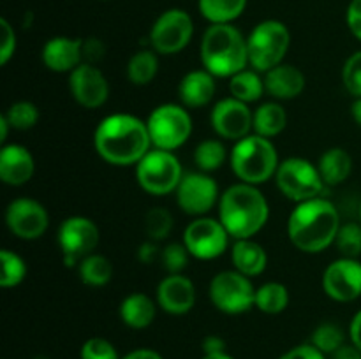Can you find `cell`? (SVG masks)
<instances>
[{
    "instance_id": "cell-1",
    "label": "cell",
    "mask_w": 361,
    "mask_h": 359,
    "mask_svg": "<svg viewBox=\"0 0 361 359\" xmlns=\"http://www.w3.org/2000/svg\"><path fill=\"white\" fill-rule=\"evenodd\" d=\"M94 146L99 157L113 165H136L150 151L147 122L134 115L115 113L102 120L94 132Z\"/></svg>"
},
{
    "instance_id": "cell-2",
    "label": "cell",
    "mask_w": 361,
    "mask_h": 359,
    "mask_svg": "<svg viewBox=\"0 0 361 359\" xmlns=\"http://www.w3.org/2000/svg\"><path fill=\"white\" fill-rule=\"evenodd\" d=\"M341 217L337 208L323 197L298 203L288 220L289 239L305 253H319L334 245Z\"/></svg>"
},
{
    "instance_id": "cell-3",
    "label": "cell",
    "mask_w": 361,
    "mask_h": 359,
    "mask_svg": "<svg viewBox=\"0 0 361 359\" xmlns=\"http://www.w3.org/2000/svg\"><path fill=\"white\" fill-rule=\"evenodd\" d=\"M270 206L256 185L236 183L221 194L219 220L235 239L252 238L267 225Z\"/></svg>"
},
{
    "instance_id": "cell-4",
    "label": "cell",
    "mask_w": 361,
    "mask_h": 359,
    "mask_svg": "<svg viewBox=\"0 0 361 359\" xmlns=\"http://www.w3.org/2000/svg\"><path fill=\"white\" fill-rule=\"evenodd\" d=\"M201 62L215 77H233L249 63L247 39L231 23L210 25L201 39Z\"/></svg>"
},
{
    "instance_id": "cell-5",
    "label": "cell",
    "mask_w": 361,
    "mask_h": 359,
    "mask_svg": "<svg viewBox=\"0 0 361 359\" xmlns=\"http://www.w3.org/2000/svg\"><path fill=\"white\" fill-rule=\"evenodd\" d=\"M231 168L243 183L261 185L279 169V155L274 143L268 137L249 134L243 139L236 141L231 150Z\"/></svg>"
},
{
    "instance_id": "cell-6",
    "label": "cell",
    "mask_w": 361,
    "mask_h": 359,
    "mask_svg": "<svg viewBox=\"0 0 361 359\" xmlns=\"http://www.w3.org/2000/svg\"><path fill=\"white\" fill-rule=\"evenodd\" d=\"M289 44H291V34L282 21H261L247 37L249 63L257 73H268L274 67L281 65Z\"/></svg>"
},
{
    "instance_id": "cell-7",
    "label": "cell",
    "mask_w": 361,
    "mask_h": 359,
    "mask_svg": "<svg viewBox=\"0 0 361 359\" xmlns=\"http://www.w3.org/2000/svg\"><path fill=\"white\" fill-rule=\"evenodd\" d=\"M182 178V165L173 151L154 148L136 164L137 183L145 192L152 196H166L175 192Z\"/></svg>"
},
{
    "instance_id": "cell-8",
    "label": "cell",
    "mask_w": 361,
    "mask_h": 359,
    "mask_svg": "<svg viewBox=\"0 0 361 359\" xmlns=\"http://www.w3.org/2000/svg\"><path fill=\"white\" fill-rule=\"evenodd\" d=\"M275 183H277L279 190L295 203L316 199L326 185L319 168L300 157L286 158L279 164L277 172H275Z\"/></svg>"
},
{
    "instance_id": "cell-9",
    "label": "cell",
    "mask_w": 361,
    "mask_h": 359,
    "mask_svg": "<svg viewBox=\"0 0 361 359\" xmlns=\"http://www.w3.org/2000/svg\"><path fill=\"white\" fill-rule=\"evenodd\" d=\"M147 125L152 144L159 150H176L192 134V118L180 104L157 106L148 116Z\"/></svg>"
},
{
    "instance_id": "cell-10",
    "label": "cell",
    "mask_w": 361,
    "mask_h": 359,
    "mask_svg": "<svg viewBox=\"0 0 361 359\" xmlns=\"http://www.w3.org/2000/svg\"><path fill=\"white\" fill-rule=\"evenodd\" d=\"M212 303L229 315L245 313L256 305V289L249 277L236 270L221 271L210 282L208 289Z\"/></svg>"
},
{
    "instance_id": "cell-11",
    "label": "cell",
    "mask_w": 361,
    "mask_h": 359,
    "mask_svg": "<svg viewBox=\"0 0 361 359\" xmlns=\"http://www.w3.org/2000/svg\"><path fill=\"white\" fill-rule=\"evenodd\" d=\"M194 35V21L183 9L164 11L152 25L148 39L154 51L161 55H175L182 51Z\"/></svg>"
},
{
    "instance_id": "cell-12",
    "label": "cell",
    "mask_w": 361,
    "mask_h": 359,
    "mask_svg": "<svg viewBox=\"0 0 361 359\" xmlns=\"http://www.w3.org/2000/svg\"><path fill=\"white\" fill-rule=\"evenodd\" d=\"M99 239L101 232L90 218L80 215L66 218L59 227V243L66 266H78L83 257L94 253Z\"/></svg>"
},
{
    "instance_id": "cell-13",
    "label": "cell",
    "mask_w": 361,
    "mask_h": 359,
    "mask_svg": "<svg viewBox=\"0 0 361 359\" xmlns=\"http://www.w3.org/2000/svg\"><path fill=\"white\" fill-rule=\"evenodd\" d=\"M229 232L221 220L210 217H197L190 222L183 234V245L196 259H217L229 245Z\"/></svg>"
},
{
    "instance_id": "cell-14",
    "label": "cell",
    "mask_w": 361,
    "mask_h": 359,
    "mask_svg": "<svg viewBox=\"0 0 361 359\" xmlns=\"http://www.w3.org/2000/svg\"><path fill=\"white\" fill-rule=\"evenodd\" d=\"M180 210L194 217L207 215L221 199L219 185L208 172H187L175 190Z\"/></svg>"
},
{
    "instance_id": "cell-15",
    "label": "cell",
    "mask_w": 361,
    "mask_h": 359,
    "mask_svg": "<svg viewBox=\"0 0 361 359\" xmlns=\"http://www.w3.org/2000/svg\"><path fill=\"white\" fill-rule=\"evenodd\" d=\"M6 224L14 236L30 241L44 234L49 225V217L46 208L39 201L30 197H18L7 206Z\"/></svg>"
},
{
    "instance_id": "cell-16",
    "label": "cell",
    "mask_w": 361,
    "mask_h": 359,
    "mask_svg": "<svg viewBox=\"0 0 361 359\" xmlns=\"http://www.w3.org/2000/svg\"><path fill=\"white\" fill-rule=\"evenodd\" d=\"M210 122L215 132L221 137L240 141L249 136L250 130H252L254 113L250 111L245 102L235 97H228L214 106Z\"/></svg>"
},
{
    "instance_id": "cell-17",
    "label": "cell",
    "mask_w": 361,
    "mask_h": 359,
    "mask_svg": "<svg viewBox=\"0 0 361 359\" xmlns=\"http://www.w3.org/2000/svg\"><path fill=\"white\" fill-rule=\"evenodd\" d=\"M323 289L331 299L338 303L355 301L361 296V263L358 259L334 260L324 270Z\"/></svg>"
},
{
    "instance_id": "cell-18",
    "label": "cell",
    "mask_w": 361,
    "mask_h": 359,
    "mask_svg": "<svg viewBox=\"0 0 361 359\" xmlns=\"http://www.w3.org/2000/svg\"><path fill=\"white\" fill-rule=\"evenodd\" d=\"M69 90L78 104L95 109L108 101L109 84L97 67L83 62L69 74Z\"/></svg>"
},
{
    "instance_id": "cell-19",
    "label": "cell",
    "mask_w": 361,
    "mask_h": 359,
    "mask_svg": "<svg viewBox=\"0 0 361 359\" xmlns=\"http://www.w3.org/2000/svg\"><path fill=\"white\" fill-rule=\"evenodd\" d=\"M196 303V287L192 280L178 275H168L157 287V305L173 315L190 312Z\"/></svg>"
},
{
    "instance_id": "cell-20",
    "label": "cell",
    "mask_w": 361,
    "mask_h": 359,
    "mask_svg": "<svg viewBox=\"0 0 361 359\" xmlns=\"http://www.w3.org/2000/svg\"><path fill=\"white\" fill-rule=\"evenodd\" d=\"M42 62L53 73H73L83 63V41L53 37L42 48Z\"/></svg>"
},
{
    "instance_id": "cell-21",
    "label": "cell",
    "mask_w": 361,
    "mask_h": 359,
    "mask_svg": "<svg viewBox=\"0 0 361 359\" xmlns=\"http://www.w3.org/2000/svg\"><path fill=\"white\" fill-rule=\"evenodd\" d=\"M35 162L30 150L21 144H6L0 151V178L6 185L21 187L34 176Z\"/></svg>"
},
{
    "instance_id": "cell-22",
    "label": "cell",
    "mask_w": 361,
    "mask_h": 359,
    "mask_svg": "<svg viewBox=\"0 0 361 359\" xmlns=\"http://www.w3.org/2000/svg\"><path fill=\"white\" fill-rule=\"evenodd\" d=\"M264 88L277 101H289L298 97L305 88V76L302 70L289 63L274 67L264 76Z\"/></svg>"
},
{
    "instance_id": "cell-23",
    "label": "cell",
    "mask_w": 361,
    "mask_h": 359,
    "mask_svg": "<svg viewBox=\"0 0 361 359\" xmlns=\"http://www.w3.org/2000/svg\"><path fill=\"white\" fill-rule=\"evenodd\" d=\"M180 101L187 108H203L215 95V76L207 69L190 70L178 84Z\"/></svg>"
},
{
    "instance_id": "cell-24",
    "label": "cell",
    "mask_w": 361,
    "mask_h": 359,
    "mask_svg": "<svg viewBox=\"0 0 361 359\" xmlns=\"http://www.w3.org/2000/svg\"><path fill=\"white\" fill-rule=\"evenodd\" d=\"M231 260L236 271L252 278L267 270L268 256L263 246L259 243L252 241L250 238L236 239L231 250Z\"/></svg>"
},
{
    "instance_id": "cell-25",
    "label": "cell",
    "mask_w": 361,
    "mask_h": 359,
    "mask_svg": "<svg viewBox=\"0 0 361 359\" xmlns=\"http://www.w3.org/2000/svg\"><path fill=\"white\" fill-rule=\"evenodd\" d=\"M155 303L150 296L143 292H134L129 294L120 303V319L126 326L133 329H145L155 320Z\"/></svg>"
},
{
    "instance_id": "cell-26",
    "label": "cell",
    "mask_w": 361,
    "mask_h": 359,
    "mask_svg": "<svg viewBox=\"0 0 361 359\" xmlns=\"http://www.w3.org/2000/svg\"><path fill=\"white\" fill-rule=\"evenodd\" d=\"M321 176L326 185H341L353 171V158L344 148H330L319 158Z\"/></svg>"
},
{
    "instance_id": "cell-27",
    "label": "cell",
    "mask_w": 361,
    "mask_h": 359,
    "mask_svg": "<svg viewBox=\"0 0 361 359\" xmlns=\"http://www.w3.org/2000/svg\"><path fill=\"white\" fill-rule=\"evenodd\" d=\"M288 115L279 102H264L254 111V134L263 137H275L286 129Z\"/></svg>"
},
{
    "instance_id": "cell-28",
    "label": "cell",
    "mask_w": 361,
    "mask_h": 359,
    "mask_svg": "<svg viewBox=\"0 0 361 359\" xmlns=\"http://www.w3.org/2000/svg\"><path fill=\"white\" fill-rule=\"evenodd\" d=\"M78 273H80L83 284L90 285V287H102L111 280L113 264L108 257L101 256V253H90L78 264Z\"/></svg>"
},
{
    "instance_id": "cell-29",
    "label": "cell",
    "mask_w": 361,
    "mask_h": 359,
    "mask_svg": "<svg viewBox=\"0 0 361 359\" xmlns=\"http://www.w3.org/2000/svg\"><path fill=\"white\" fill-rule=\"evenodd\" d=\"M200 13L212 25L231 23L242 16L247 7V0H200Z\"/></svg>"
},
{
    "instance_id": "cell-30",
    "label": "cell",
    "mask_w": 361,
    "mask_h": 359,
    "mask_svg": "<svg viewBox=\"0 0 361 359\" xmlns=\"http://www.w3.org/2000/svg\"><path fill=\"white\" fill-rule=\"evenodd\" d=\"M229 92H231V97L238 99V101L245 102H256L263 97V94L267 92L264 88V80H261L257 70H247L243 69L242 73L235 74L233 77H229Z\"/></svg>"
},
{
    "instance_id": "cell-31",
    "label": "cell",
    "mask_w": 361,
    "mask_h": 359,
    "mask_svg": "<svg viewBox=\"0 0 361 359\" xmlns=\"http://www.w3.org/2000/svg\"><path fill=\"white\" fill-rule=\"evenodd\" d=\"M159 70V58L154 49H141L130 56L127 63V76L137 87L152 83L154 77L157 76Z\"/></svg>"
},
{
    "instance_id": "cell-32",
    "label": "cell",
    "mask_w": 361,
    "mask_h": 359,
    "mask_svg": "<svg viewBox=\"0 0 361 359\" xmlns=\"http://www.w3.org/2000/svg\"><path fill=\"white\" fill-rule=\"evenodd\" d=\"M289 305L288 287L279 282H268L256 289V306L263 313L277 315L284 312Z\"/></svg>"
},
{
    "instance_id": "cell-33",
    "label": "cell",
    "mask_w": 361,
    "mask_h": 359,
    "mask_svg": "<svg viewBox=\"0 0 361 359\" xmlns=\"http://www.w3.org/2000/svg\"><path fill=\"white\" fill-rule=\"evenodd\" d=\"M228 158V151L222 141L219 139H204L194 150V162L203 172H214L222 168V164Z\"/></svg>"
},
{
    "instance_id": "cell-34",
    "label": "cell",
    "mask_w": 361,
    "mask_h": 359,
    "mask_svg": "<svg viewBox=\"0 0 361 359\" xmlns=\"http://www.w3.org/2000/svg\"><path fill=\"white\" fill-rule=\"evenodd\" d=\"M27 277V264L18 253L4 248L0 252V285L6 289L16 287Z\"/></svg>"
},
{
    "instance_id": "cell-35",
    "label": "cell",
    "mask_w": 361,
    "mask_h": 359,
    "mask_svg": "<svg viewBox=\"0 0 361 359\" xmlns=\"http://www.w3.org/2000/svg\"><path fill=\"white\" fill-rule=\"evenodd\" d=\"M344 331L331 322H324L321 326H317L314 329L312 338H310V344L316 348H319L324 355L334 354L335 351H338L344 345Z\"/></svg>"
},
{
    "instance_id": "cell-36",
    "label": "cell",
    "mask_w": 361,
    "mask_h": 359,
    "mask_svg": "<svg viewBox=\"0 0 361 359\" xmlns=\"http://www.w3.org/2000/svg\"><path fill=\"white\" fill-rule=\"evenodd\" d=\"M335 245H337L342 257L358 259L361 256V224L349 222V224L341 225Z\"/></svg>"
},
{
    "instance_id": "cell-37",
    "label": "cell",
    "mask_w": 361,
    "mask_h": 359,
    "mask_svg": "<svg viewBox=\"0 0 361 359\" xmlns=\"http://www.w3.org/2000/svg\"><path fill=\"white\" fill-rule=\"evenodd\" d=\"M173 215L166 208H152L145 217V232L152 241H161L171 232Z\"/></svg>"
},
{
    "instance_id": "cell-38",
    "label": "cell",
    "mask_w": 361,
    "mask_h": 359,
    "mask_svg": "<svg viewBox=\"0 0 361 359\" xmlns=\"http://www.w3.org/2000/svg\"><path fill=\"white\" fill-rule=\"evenodd\" d=\"M4 116L7 118L9 122L11 129H16V130H28L39 122V109L35 108L32 102L27 101H20V102H14Z\"/></svg>"
},
{
    "instance_id": "cell-39",
    "label": "cell",
    "mask_w": 361,
    "mask_h": 359,
    "mask_svg": "<svg viewBox=\"0 0 361 359\" xmlns=\"http://www.w3.org/2000/svg\"><path fill=\"white\" fill-rule=\"evenodd\" d=\"M189 257L190 253L183 243H169V245H166L161 252L162 267H164L169 275H178L187 267Z\"/></svg>"
},
{
    "instance_id": "cell-40",
    "label": "cell",
    "mask_w": 361,
    "mask_h": 359,
    "mask_svg": "<svg viewBox=\"0 0 361 359\" xmlns=\"http://www.w3.org/2000/svg\"><path fill=\"white\" fill-rule=\"evenodd\" d=\"M81 359H120L115 345L106 338H88L80 351Z\"/></svg>"
},
{
    "instance_id": "cell-41",
    "label": "cell",
    "mask_w": 361,
    "mask_h": 359,
    "mask_svg": "<svg viewBox=\"0 0 361 359\" xmlns=\"http://www.w3.org/2000/svg\"><path fill=\"white\" fill-rule=\"evenodd\" d=\"M342 81L345 90L356 99L361 97V51L353 53L344 63L342 69Z\"/></svg>"
},
{
    "instance_id": "cell-42",
    "label": "cell",
    "mask_w": 361,
    "mask_h": 359,
    "mask_svg": "<svg viewBox=\"0 0 361 359\" xmlns=\"http://www.w3.org/2000/svg\"><path fill=\"white\" fill-rule=\"evenodd\" d=\"M0 28H2V46H0V63L6 65L14 55V49H16V34H14V28L11 27L9 21L6 18L0 20Z\"/></svg>"
},
{
    "instance_id": "cell-43",
    "label": "cell",
    "mask_w": 361,
    "mask_h": 359,
    "mask_svg": "<svg viewBox=\"0 0 361 359\" xmlns=\"http://www.w3.org/2000/svg\"><path fill=\"white\" fill-rule=\"evenodd\" d=\"M279 359H326V355H324L319 348L314 347L312 344H302L289 348V351L284 352Z\"/></svg>"
},
{
    "instance_id": "cell-44",
    "label": "cell",
    "mask_w": 361,
    "mask_h": 359,
    "mask_svg": "<svg viewBox=\"0 0 361 359\" xmlns=\"http://www.w3.org/2000/svg\"><path fill=\"white\" fill-rule=\"evenodd\" d=\"M104 53L106 48L99 39L90 37V39H85L83 41V60L85 63H92L94 65L95 62L104 58Z\"/></svg>"
},
{
    "instance_id": "cell-45",
    "label": "cell",
    "mask_w": 361,
    "mask_h": 359,
    "mask_svg": "<svg viewBox=\"0 0 361 359\" xmlns=\"http://www.w3.org/2000/svg\"><path fill=\"white\" fill-rule=\"evenodd\" d=\"M345 21L351 34L361 41V0H351L345 13Z\"/></svg>"
},
{
    "instance_id": "cell-46",
    "label": "cell",
    "mask_w": 361,
    "mask_h": 359,
    "mask_svg": "<svg viewBox=\"0 0 361 359\" xmlns=\"http://www.w3.org/2000/svg\"><path fill=\"white\" fill-rule=\"evenodd\" d=\"M161 252L162 248H159L157 241H145L143 245H140L137 248V259L141 260L143 264H152L154 260L161 259Z\"/></svg>"
},
{
    "instance_id": "cell-47",
    "label": "cell",
    "mask_w": 361,
    "mask_h": 359,
    "mask_svg": "<svg viewBox=\"0 0 361 359\" xmlns=\"http://www.w3.org/2000/svg\"><path fill=\"white\" fill-rule=\"evenodd\" d=\"M201 347L204 354H221V352H226V341L217 334H208Z\"/></svg>"
},
{
    "instance_id": "cell-48",
    "label": "cell",
    "mask_w": 361,
    "mask_h": 359,
    "mask_svg": "<svg viewBox=\"0 0 361 359\" xmlns=\"http://www.w3.org/2000/svg\"><path fill=\"white\" fill-rule=\"evenodd\" d=\"M331 359H361V351L356 345H342L331 354Z\"/></svg>"
},
{
    "instance_id": "cell-49",
    "label": "cell",
    "mask_w": 361,
    "mask_h": 359,
    "mask_svg": "<svg viewBox=\"0 0 361 359\" xmlns=\"http://www.w3.org/2000/svg\"><path fill=\"white\" fill-rule=\"evenodd\" d=\"M349 336H351L353 345H356L361 351V310L353 317L351 326H349Z\"/></svg>"
},
{
    "instance_id": "cell-50",
    "label": "cell",
    "mask_w": 361,
    "mask_h": 359,
    "mask_svg": "<svg viewBox=\"0 0 361 359\" xmlns=\"http://www.w3.org/2000/svg\"><path fill=\"white\" fill-rule=\"evenodd\" d=\"M120 359H164L159 352L152 351V348H136V351H130L129 354H126Z\"/></svg>"
},
{
    "instance_id": "cell-51",
    "label": "cell",
    "mask_w": 361,
    "mask_h": 359,
    "mask_svg": "<svg viewBox=\"0 0 361 359\" xmlns=\"http://www.w3.org/2000/svg\"><path fill=\"white\" fill-rule=\"evenodd\" d=\"M351 115H353V118H355V122L361 127V97H358L355 102H353Z\"/></svg>"
},
{
    "instance_id": "cell-52",
    "label": "cell",
    "mask_w": 361,
    "mask_h": 359,
    "mask_svg": "<svg viewBox=\"0 0 361 359\" xmlns=\"http://www.w3.org/2000/svg\"><path fill=\"white\" fill-rule=\"evenodd\" d=\"M9 122H7L6 116H0V141H6L7 139V132H9Z\"/></svg>"
},
{
    "instance_id": "cell-53",
    "label": "cell",
    "mask_w": 361,
    "mask_h": 359,
    "mask_svg": "<svg viewBox=\"0 0 361 359\" xmlns=\"http://www.w3.org/2000/svg\"><path fill=\"white\" fill-rule=\"evenodd\" d=\"M203 359H235V358L229 355L228 352H221V354H204Z\"/></svg>"
},
{
    "instance_id": "cell-54",
    "label": "cell",
    "mask_w": 361,
    "mask_h": 359,
    "mask_svg": "<svg viewBox=\"0 0 361 359\" xmlns=\"http://www.w3.org/2000/svg\"><path fill=\"white\" fill-rule=\"evenodd\" d=\"M360 220H361V204H360Z\"/></svg>"
}]
</instances>
